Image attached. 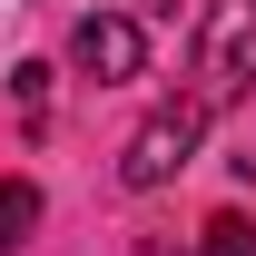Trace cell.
Here are the masks:
<instances>
[{"instance_id":"cell-1","label":"cell","mask_w":256,"mask_h":256,"mask_svg":"<svg viewBox=\"0 0 256 256\" xmlns=\"http://www.w3.org/2000/svg\"><path fill=\"white\" fill-rule=\"evenodd\" d=\"M207 118H217V108H207V98H168V108H148V118L128 128V148H118V188L128 197H148V188H168V178H178V168L197 158V138H207Z\"/></svg>"},{"instance_id":"cell-2","label":"cell","mask_w":256,"mask_h":256,"mask_svg":"<svg viewBox=\"0 0 256 256\" xmlns=\"http://www.w3.org/2000/svg\"><path fill=\"white\" fill-rule=\"evenodd\" d=\"M197 98L226 108V98L256 89V0H207V20H197Z\"/></svg>"},{"instance_id":"cell-3","label":"cell","mask_w":256,"mask_h":256,"mask_svg":"<svg viewBox=\"0 0 256 256\" xmlns=\"http://www.w3.org/2000/svg\"><path fill=\"white\" fill-rule=\"evenodd\" d=\"M69 69H79L89 89H128V79L148 69V30H138L128 10H89V20L69 30Z\"/></svg>"},{"instance_id":"cell-4","label":"cell","mask_w":256,"mask_h":256,"mask_svg":"<svg viewBox=\"0 0 256 256\" xmlns=\"http://www.w3.org/2000/svg\"><path fill=\"white\" fill-rule=\"evenodd\" d=\"M30 226H40V188H30V178H0V256L20 246Z\"/></svg>"},{"instance_id":"cell-5","label":"cell","mask_w":256,"mask_h":256,"mask_svg":"<svg viewBox=\"0 0 256 256\" xmlns=\"http://www.w3.org/2000/svg\"><path fill=\"white\" fill-rule=\"evenodd\" d=\"M178 256H256V226H246V217H207L197 246H178Z\"/></svg>"},{"instance_id":"cell-6","label":"cell","mask_w":256,"mask_h":256,"mask_svg":"<svg viewBox=\"0 0 256 256\" xmlns=\"http://www.w3.org/2000/svg\"><path fill=\"white\" fill-rule=\"evenodd\" d=\"M10 98H20V118H30V128H50V69H40V60L10 69Z\"/></svg>"}]
</instances>
